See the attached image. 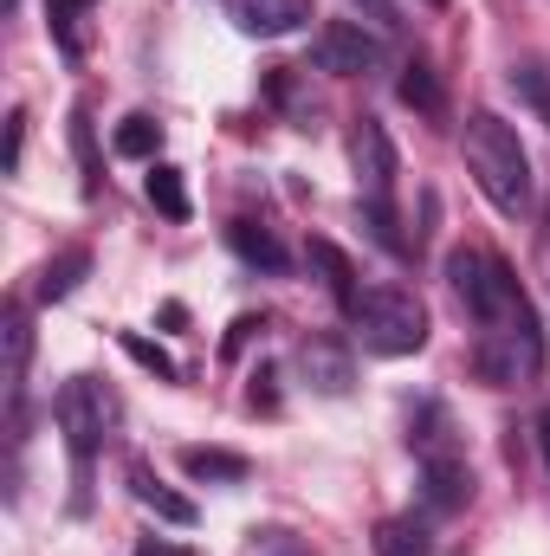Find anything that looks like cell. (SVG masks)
<instances>
[{"label":"cell","instance_id":"cell-8","mask_svg":"<svg viewBox=\"0 0 550 556\" xmlns=\"http://www.w3.org/2000/svg\"><path fill=\"white\" fill-rule=\"evenodd\" d=\"M421 492H427L434 511H466V498H473V466H466L460 453L421 459Z\"/></svg>","mask_w":550,"mask_h":556},{"label":"cell","instance_id":"cell-4","mask_svg":"<svg viewBox=\"0 0 550 556\" xmlns=\"http://www.w3.org/2000/svg\"><path fill=\"white\" fill-rule=\"evenodd\" d=\"M350 330H357V343L370 356H414V350H427V311H421V298L402 291V285L363 291L357 311H350Z\"/></svg>","mask_w":550,"mask_h":556},{"label":"cell","instance_id":"cell-5","mask_svg":"<svg viewBox=\"0 0 550 556\" xmlns=\"http://www.w3.org/2000/svg\"><path fill=\"white\" fill-rule=\"evenodd\" d=\"M350 168H357V201L363 207H396V142L389 130L363 111V117H350Z\"/></svg>","mask_w":550,"mask_h":556},{"label":"cell","instance_id":"cell-11","mask_svg":"<svg viewBox=\"0 0 550 556\" xmlns=\"http://www.w3.org/2000/svg\"><path fill=\"white\" fill-rule=\"evenodd\" d=\"M409 446L421 459H447V453H460L453 446V415L440 408V402H414L409 408Z\"/></svg>","mask_w":550,"mask_h":556},{"label":"cell","instance_id":"cell-7","mask_svg":"<svg viewBox=\"0 0 550 556\" xmlns=\"http://www.w3.org/2000/svg\"><path fill=\"white\" fill-rule=\"evenodd\" d=\"M298 369H304V382L317 395H350V382H357V363H350V350L337 337H311L298 350Z\"/></svg>","mask_w":550,"mask_h":556},{"label":"cell","instance_id":"cell-13","mask_svg":"<svg viewBox=\"0 0 550 556\" xmlns=\"http://www.w3.org/2000/svg\"><path fill=\"white\" fill-rule=\"evenodd\" d=\"M130 492H137L142 511H155V518H168V525H195V498H182V492H168L149 466H130Z\"/></svg>","mask_w":550,"mask_h":556},{"label":"cell","instance_id":"cell-23","mask_svg":"<svg viewBox=\"0 0 550 556\" xmlns=\"http://www.w3.org/2000/svg\"><path fill=\"white\" fill-rule=\"evenodd\" d=\"M20 149H26V111L7 117V175H20Z\"/></svg>","mask_w":550,"mask_h":556},{"label":"cell","instance_id":"cell-12","mask_svg":"<svg viewBox=\"0 0 550 556\" xmlns=\"http://www.w3.org/2000/svg\"><path fill=\"white\" fill-rule=\"evenodd\" d=\"M182 466H188V479H214V485H240L253 472V459L227 453V446H182Z\"/></svg>","mask_w":550,"mask_h":556},{"label":"cell","instance_id":"cell-1","mask_svg":"<svg viewBox=\"0 0 550 556\" xmlns=\"http://www.w3.org/2000/svg\"><path fill=\"white\" fill-rule=\"evenodd\" d=\"M447 285L460 291V304L479 324L473 369L492 389L538 382L545 376V317L525 298V285L512 278V266L499 253H486V247H460V253H447Z\"/></svg>","mask_w":550,"mask_h":556},{"label":"cell","instance_id":"cell-16","mask_svg":"<svg viewBox=\"0 0 550 556\" xmlns=\"http://www.w3.org/2000/svg\"><path fill=\"white\" fill-rule=\"evenodd\" d=\"M376 556H434L421 518H383L376 525Z\"/></svg>","mask_w":550,"mask_h":556},{"label":"cell","instance_id":"cell-17","mask_svg":"<svg viewBox=\"0 0 550 556\" xmlns=\"http://www.w3.org/2000/svg\"><path fill=\"white\" fill-rule=\"evenodd\" d=\"M149 201H155L168 220H188V188H182V168L149 162Z\"/></svg>","mask_w":550,"mask_h":556},{"label":"cell","instance_id":"cell-3","mask_svg":"<svg viewBox=\"0 0 550 556\" xmlns=\"http://www.w3.org/2000/svg\"><path fill=\"white\" fill-rule=\"evenodd\" d=\"M52 415H59V433H65V453H72V479H78V492H72V511H85V485H91V459L104 453V440H111V427H117V395L98 382V376H72L65 389H59V402H52Z\"/></svg>","mask_w":550,"mask_h":556},{"label":"cell","instance_id":"cell-6","mask_svg":"<svg viewBox=\"0 0 550 556\" xmlns=\"http://www.w3.org/2000/svg\"><path fill=\"white\" fill-rule=\"evenodd\" d=\"M311 59H317V72H330V78H363V72L383 65V39L363 33V20H324L317 39H311Z\"/></svg>","mask_w":550,"mask_h":556},{"label":"cell","instance_id":"cell-26","mask_svg":"<svg viewBox=\"0 0 550 556\" xmlns=\"http://www.w3.org/2000/svg\"><path fill=\"white\" fill-rule=\"evenodd\" d=\"M137 556H201V551H188V544H162V538H149V544H137Z\"/></svg>","mask_w":550,"mask_h":556},{"label":"cell","instance_id":"cell-27","mask_svg":"<svg viewBox=\"0 0 550 556\" xmlns=\"http://www.w3.org/2000/svg\"><path fill=\"white\" fill-rule=\"evenodd\" d=\"M538 446H545V466H550V408L538 415Z\"/></svg>","mask_w":550,"mask_h":556},{"label":"cell","instance_id":"cell-14","mask_svg":"<svg viewBox=\"0 0 550 556\" xmlns=\"http://www.w3.org/2000/svg\"><path fill=\"white\" fill-rule=\"evenodd\" d=\"M85 278H91V253H85V247H65V253L46 260V273H39V304H65Z\"/></svg>","mask_w":550,"mask_h":556},{"label":"cell","instance_id":"cell-24","mask_svg":"<svg viewBox=\"0 0 550 556\" xmlns=\"http://www.w3.org/2000/svg\"><path fill=\"white\" fill-rule=\"evenodd\" d=\"M350 7H363L370 13V26H383V33H396L402 20H396V0H350Z\"/></svg>","mask_w":550,"mask_h":556},{"label":"cell","instance_id":"cell-15","mask_svg":"<svg viewBox=\"0 0 550 556\" xmlns=\"http://www.w3.org/2000/svg\"><path fill=\"white\" fill-rule=\"evenodd\" d=\"M227 240H234V253H240L247 266L285 273V247H278V240L266 233V227H260V220H234V227H227Z\"/></svg>","mask_w":550,"mask_h":556},{"label":"cell","instance_id":"cell-22","mask_svg":"<svg viewBox=\"0 0 550 556\" xmlns=\"http://www.w3.org/2000/svg\"><path fill=\"white\" fill-rule=\"evenodd\" d=\"M124 350H130V356H137L142 369H155V376H162V382H175V363H168V350H155V343H149V337H137V330H124Z\"/></svg>","mask_w":550,"mask_h":556},{"label":"cell","instance_id":"cell-18","mask_svg":"<svg viewBox=\"0 0 550 556\" xmlns=\"http://www.w3.org/2000/svg\"><path fill=\"white\" fill-rule=\"evenodd\" d=\"M98 0H46V26H52V39L65 46V52H85V39H78V20L91 13Z\"/></svg>","mask_w":550,"mask_h":556},{"label":"cell","instance_id":"cell-21","mask_svg":"<svg viewBox=\"0 0 550 556\" xmlns=\"http://www.w3.org/2000/svg\"><path fill=\"white\" fill-rule=\"evenodd\" d=\"M402 104L427 111V117L440 111V78H434V65H421V59H414L409 72H402Z\"/></svg>","mask_w":550,"mask_h":556},{"label":"cell","instance_id":"cell-9","mask_svg":"<svg viewBox=\"0 0 550 556\" xmlns=\"http://www.w3.org/2000/svg\"><path fill=\"white\" fill-rule=\"evenodd\" d=\"M227 13L260 39H285L311 20V0H227Z\"/></svg>","mask_w":550,"mask_h":556},{"label":"cell","instance_id":"cell-25","mask_svg":"<svg viewBox=\"0 0 550 556\" xmlns=\"http://www.w3.org/2000/svg\"><path fill=\"white\" fill-rule=\"evenodd\" d=\"M260 551H266V556H311L304 544H291L285 531H266V538H260Z\"/></svg>","mask_w":550,"mask_h":556},{"label":"cell","instance_id":"cell-29","mask_svg":"<svg viewBox=\"0 0 550 556\" xmlns=\"http://www.w3.org/2000/svg\"><path fill=\"white\" fill-rule=\"evenodd\" d=\"M7 7H20V0H7Z\"/></svg>","mask_w":550,"mask_h":556},{"label":"cell","instance_id":"cell-20","mask_svg":"<svg viewBox=\"0 0 550 556\" xmlns=\"http://www.w3.org/2000/svg\"><path fill=\"white\" fill-rule=\"evenodd\" d=\"M155 149H162V124H155V117H124V130H117V155H137V162H149V155H155Z\"/></svg>","mask_w":550,"mask_h":556},{"label":"cell","instance_id":"cell-2","mask_svg":"<svg viewBox=\"0 0 550 556\" xmlns=\"http://www.w3.org/2000/svg\"><path fill=\"white\" fill-rule=\"evenodd\" d=\"M466 168H473L479 194H486L499 214H512V220L532 214V201H538L532 155H525L518 130H512L499 111H473V117H466Z\"/></svg>","mask_w":550,"mask_h":556},{"label":"cell","instance_id":"cell-28","mask_svg":"<svg viewBox=\"0 0 550 556\" xmlns=\"http://www.w3.org/2000/svg\"><path fill=\"white\" fill-rule=\"evenodd\" d=\"M427 7H447V0H427Z\"/></svg>","mask_w":550,"mask_h":556},{"label":"cell","instance_id":"cell-10","mask_svg":"<svg viewBox=\"0 0 550 556\" xmlns=\"http://www.w3.org/2000/svg\"><path fill=\"white\" fill-rule=\"evenodd\" d=\"M304 260L317 266L324 291H330V298H337V311L350 317V311H357V298H363V291H357V266H350V253H343V247H330V240H311V247H304Z\"/></svg>","mask_w":550,"mask_h":556},{"label":"cell","instance_id":"cell-19","mask_svg":"<svg viewBox=\"0 0 550 556\" xmlns=\"http://www.w3.org/2000/svg\"><path fill=\"white\" fill-rule=\"evenodd\" d=\"M512 91L538 111L550 124V65H538V59H525V65H512Z\"/></svg>","mask_w":550,"mask_h":556}]
</instances>
